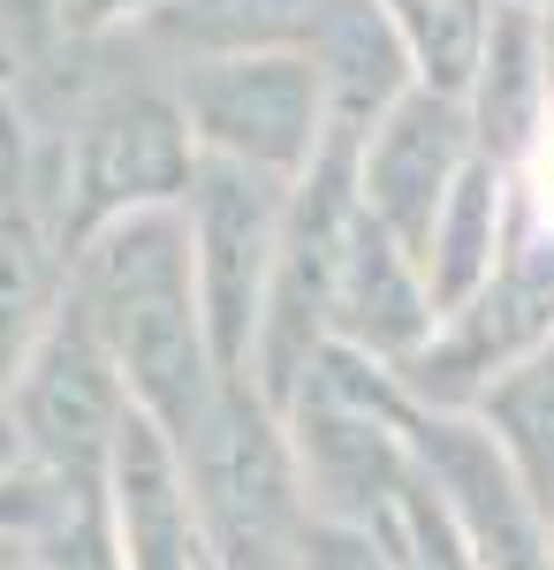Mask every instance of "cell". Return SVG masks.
<instances>
[{"label":"cell","instance_id":"obj_5","mask_svg":"<svg viewBox=\"0 0 554 570\" xmlns=\"http://www.w3.org/2000/svg\"><path fill=\"white\" fill-rule=\"evenodd\" d=\"M16 419V441H23V464L39 472L46 487L77 494V487H107V464H115V441L129 426V381L115 351L99 343L91 312L77 297H61L46 343L31 351L23 381L0 403Z\"/></svg>","mask_w":554,"mask_h":570},{"label":"cell","instance_id":"obj_6","mask_svg":"<svg viewBox=\"0 0 554 570\" xmlns=\"http://www.w3.org/2000/svg\"><path fill=\"white\" fill-rule=\"evenodd\" d=\"M289 190L236 160H198V183L182 198L190 214V252H198V305L206 335L228 381H251V351L266 327L274 266H281V228H289Z\"/></svg>","mask_w":554,"mask_h":570},{"label":"cell","instance_id":"obj_3","mask_svg":"<svg viewBox=\"0 0 554 570\" xmlns=\"http://www.w3.org/2000/svg\"><path fill=\"white\" fill-rule=\"evenodd\" d=\"M182 464L198 487L214 570H304L319 510H311V487L289 449V419L251 381L220 389L214 419L182 449Z\"/></svg>","mask_w":554,"mask_h":570},{"label":"cell","instance_id":"obj_10","mask_svg":"<svg viewBox=\"0 0 554 570\" xmlns=\"http://www.w3.org/2000/svg\"><path fill=\"white\" fill-rule=\"evenodd\" d=\"M107 510H115V540H122L129 570H214L190 464H182V449L145 411H129L122 441H115Z\"/></svg>","mask_w":554,"mask_h":570},{"label":"cell","instance_id":"obj_12","mask_svg":"<svg viewBox=\"0 0 554 570\" xmlns=\"http://www.w3.org/2000/svg\"><path fill=\"white\" fill-rule=\"evenodd\" d=\"M471 130L478 153L502 168H532L540 137L554 130V85H547V39H540V0H502L486 23V53L471 69Z\"/></svg>","mask_w":554,"mask_h":570},{"label":"cell","instance_id":"obj_11","mask_svg":"<svg viewBox=\"0 0 554 570\" xmlns=\"http://www.w3.org/2000/svg\"><path fill=\"white\" fill-rule=\"evenodd\" d=\"M433 335H441V312H433L426 266L410 259L373 214H357L342 274H335V343L380 357L387 373H403L410 357H426Z\"/></svg>","mask_w":554,"mask_h":570},{"label":"cell","instance_id":"obj_7","mask_svg":"<svg viewBox=\"0 0 554 570\" xmlns=\"http://www.w3.org/2000/svg\"><path fill=\"white\" fill-rule=\"evenodd\" d=\"M547 343H554V236L532 220V228L510 236L494 282L464 312L441 320L426 357L403 365V389L426 411H478V395L494 381H510L516 365L540 357Z\"/></svg>","mask_w":554,"mask_h":570},{"label":"cell","instance_id":"obj_18","mask_svg":"<svg viewBox=\"0 0 554 570\" xmlns=\"http://www.w3.org/2000/svg\"><path fill=\"white\" fill-rule=\"evenodd\" d=\"M304 570H395V548L365 525L319 518V525H311V548H304Z\"/></svg>","mask_w":554,"mask_h":570},{"label":"cell","instance_id":"obj_23","mask_svg":"<svg viewBox=\"0 0 554 570\" xmlns=\"http://www.w3.org/2000/svg\"><path fill=\"white\" fill-rule=\"evenodd\" d=\"M540 39H547V85H554V0H540Z\"/></svg>","mask_w":554,"mask_h":570},{"label":"cell","instance_id":"obj_16","mask_svg":"<svg viewBox=\"0 0 554 570\" xmlns=\"http://www.w3.org/2000/svg\"><path fill=\"white\" fill-rule=\"evenodd\" d=\"M23 540H31L39 570H129L122 540H115L107 487H77V494H61V487H53L46 518L23 532Z\"/></svg>","mask_w":554,"mask_h":570},{"label":"cell","instance_id":"obj_14","mask_svg":"<svg viewBox=\"0 0 554 570\" xmlns=\"http://www.w3.org/2000/svg\"><path fill=\"white\" fill-rule=\"evenodd\" d=\"M516 183H524L516 168L478 153L464 168V183H456V198L441 206V228H433V244H426V289H433L441 320L464 312L494 282V266L510 252V190Z\"/></svg>","mask_w":554,"mask_h":570},{"label":"cell","instance_id":"obj_1","mask_svg":"<svg viewBox=\"0 0 554 570\" xmlns=\"http://www.w3.org/2000/svg\"><path fill=\"white\" fill-rule=\"evenodd\" d=\"M69 297L91 312L99 343L115 351L129 381V403L175 441L206 434L214 419L220 373L214 335H206V305H198V252H190V214L182 206H152L115 228H99L77 266H69Z\"/></svg>","mask_w":554,"mask_h":570},{"label":"cell","instance_id":"obj_17","mask_svg":"<svg viewBox=\"0 0 554 570\" xmlns=\"http://www.w3.org/2000/svg\"><path fill=\"white\" fill-rule=\"evenodd\" d=\"M61 39H69L61 0H0V85L39 77L46 53H53Z\"/></svg>","mask_w":554,"mask_h":570},{"label":"cell","instance_id":"obj_19","mask_svg":"<svg viewBox=\"0 0 554 570\" xmlns=\"http://www.w3.org/2000/svg\"><path fill=\"white\" fill-rule=\"evenodd\" d=\"M160 8H175V0H61V23H69V46H77V39H107L122 23H152Z\"/></svg>","mask_w":554,"mask_h":570},{"label":"cell","instance_id":"obj_20","mask_svg":"<svg viewBox=\"0 0 554 570\" xmlns=\"http://www.w3.org/2000/svg\"><path fill=\"white\" fill-rule=\"evenodd\" d=\"M524 190H532V220L554 236V130L540 137V153H532V168H524Z\"/></svg>","mask_w":554,"mask_h":570},{"label":"cell","instance_id":"obj_8","mask_svg":"<svg viewBox=\"0 0 554 570\" xmlns=\"http://www.w3.org/2000/svg\"><path fill=\"white\" fill-rule=\"evenodd\" d=\"M403 449L433 480V494L448 502V518L464 532V548L478 556V570H554L547 510L532 502L524 472L510 464V449L494 441V426L478 411H426L410 395Z\"/></svg>","mask_w":554,"mask_h":570},{"label":"cell","instance_id":"obj_9","mask_svg":"<svg viewBox=\"0 0 554 570\" xmlns=\"http://www.w3.org/2000/svg\"><path fill=\"white\" fill-rule=\"evenodd\" d=\"M471 160H478L471 107L448 99V91H433V85H410L380 122L365 130V153H357L365 214L426 266V244H433V228H441V206L456 198V183H464Z\"/></svg>","mask_w":554,"mask_h":570},{"label":"cell","instance_id":"obj_21","mask_svg":"<svg viewBox=\"0 0 554 570\" xmlns=\"http://www.w3.org/2000/svg\"><path fill=\"white\" fill-rule=\"evenodd\" d=\"M16 472H31V464H23V441H16V419L0 411V480H16Z\"/></svg>","mask_w":554,"mask_h":570},{"label":"cell","instance_id":"obj_2","mask_svg":"<svg viewBox=\"0 0 554 570\" xmlns=\"http://www.w3.org/2000/svg\"><path fill=\"white\" fill-rule=\"evenodd\" d=\"M46 160H53V220L77 266L99 228L152 206H182L206 153L182 122L175 85H107L46 137Z\"/></svg>","mask_w":554,"mask_h":570},{"label":"cell","instance_id":"obj_4","mask_svg":"<svg viewBox=\"0 0 554 570\" xmlns=\"http://www.w3.org/2000/svg\"><path fill=\"white\" fill-rule=\"evenodd\" d=\"M175 99L206 160L304 183L335 130V85L311 53H206L175 61Z\"/></svg>","mask_w":554,"mask_h":570},{"label":"cell","instance_id":"obj_22","mask_svg":"<svg viewBox=\"0 0 554 570\" xmlns=\"http://www.w3.org/2000/svg\"><path fill=\"white\" fill-rule=\"evenodd\" d=\"M0 570H39V556H31L23 532H0Z\"/></svg>","mask_w":554,"mask_h":570},{"label":"cell","instance_id":"obj_15","mask_svg":"<svg viewBox=\"0 0 554 570\" xmlns=\"http://www.w3.org/2000/svg\"><path fill=\"white\" fill-rule=\"evenodd\" d=\"M478 419L494 426V441L510 449V464L524 472L532 502L547 510V525H554V343L478 395Z\"/></svg>","mask_w":554,"mask_h":570},{"label":"cell","instance_id":"obj_13","mask_svg":"<svg viewBox=\"0 0 554 570\" xmlns=\"http://www.w3.org/2000/svg\"><path fill=\"white\" fill-rule=\"evenodd\" d=\"M61 297H69V244L46 206L8 190L0 198V403L23 381L31 351L46 343Z\"/></svg>","mask_w":554,"mask_h":570}]
</instances>
